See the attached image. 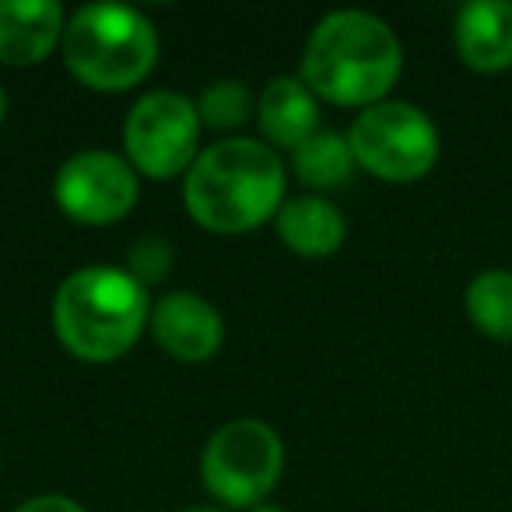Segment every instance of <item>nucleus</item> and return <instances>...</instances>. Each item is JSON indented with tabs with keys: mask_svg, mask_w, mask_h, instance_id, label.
<instances>
[{
	"mask_svg": "<svg viewBox=\"0 0 512 512\" xmlns=\"http://www.w3.org/2000/svg\"><path fill=\"white\" fill-rule=\"evenodd\" d=\"M285 165L267 141L228 137L197 155L183 176L186 214L214 235H242L285 207Z\"/></svg>",
	"mask_w": 512,
	"mask_h": 512,
	"instance_id": "1",
	"label": "nucleus"
},
{
	"mask_svg": "<svg viewBox=\"0 0 512 512\" xmlns=\"http://www.w3.org/2000/svg\"><path fill=\"white\" fill-rule=\"evenodd\" d=\"M404 71L397 32L369 11H334L320 18L302 50V81L316 99L369 109L386 102Z\"/></svg>",
	"mask_w": 512,
	"mask_h": 512,
	"instance_id": "2",
	"label": "nucleus"
},
{
	"mask_svg": "<svg viewBox=\"0 0 512 512\" xmlns=\"http://www.w3.org/2000/svg\"><path fill=\"white\" fill-rule=\"evenodd\" d=\"M151 320L148 288L120 267H81L53 295V330L74 358L106 365L137 344Z\"/></svg>",
	"mask_w": 512,
	"mask_h": 512,
	"instance_id": "3",
	"label": "nucleus"
},
{
	"mask_svg": "<svg viewBox=\"0 0 512 512\" xmlns=\"http://www.w3.org/2000/svg\"><path fill=\"white\" fill-rule=\"evenodd\" d=\"M64 64L92 92H130L158 60V32L127 4H88L67 18Z\"/></svg>",
	"mask_w": 512,
	"mask_h": 512,
	"instance_id": "4",
	"label": "nucleus"
},
{
	"mask_svg": "<svg viewBox=\"0 0 512 512\" xmlns=\"http://www.w3.org/2000/svg\"><path fill=\"white\" fill-rule=\"evenodd\" d=\"M355 165L383 183H414L439 162V127L414 102L386 99L362 109L348 130Z\"/></svg>",
	"mask_w": 512,
	"mask_h": 512,
	"instance_id": "5",
	"label": "nucleus"
},
{
	"mask_svg": "<svg viewBox=\"0 0 512 512\" xmlns=\"http://www.w3.org/2000/svg\"><path fill=\"white\" fill-rule=\"evenodd\" d=\"M285 470V442L267 421L235 418L207 439L200 456L204 488L232 509L267 502Z\"/></svg>",
	"mask_w": 512,
	"mask_h": 512,
	"instance_id": "6",
	"label": "nucleus"
},
{
	"mask_svg": "<svg viewBox=\"0 0 512 512\" xmlns=\"http://www.w3.org/2000/svg\"><path fill=\"white\" fill-rule=\"evenodd\" d=\"M197 102L179 92H148L123 123V148L134 172L148 179L186 176L200 155Z\"/></svg>",
	"mask_w": 512,
	"mask_h": 512,
	"instance_id": "7",
	"label": "nucleus"
},
{
	"mask_svg": "<svg viewBox=\"0 0 512 512\" xmlns=\"http://www.w3.org/2000/svg\"><path fill=\"white\" fill-rule=\"evenodd\" d=\"M53 200L78 225H116L141 200L137 172L113 151H78L60 165L53 179Z\"/></svg>",
	"mask_w": 512,
	"mask_h": 512,
	"instance_id": "8",
	"label": "nucleus"
},
{
	"mask_svg": "<svg viewBox=\"0 0 512 512\" xmlns=\"http://www.w3.org/2000/svg\"><path fill=\"white\" fill-rule=\"evenodd\" d=\"M151 337L169 358L183 365H200L218 355L225 341V323L218 309L193 292H169L151 306Z\"/></svg>",
	"mask_w": 512,
	"mask_h": 512,
	"instance_id": "9",
	"label": "nucleus"
},
{
	"mask_svg": "<svg viewBox=\"0 0 512 512\" xmlns=\"http://www.w3.org/2000/svg\"><path fill=\"white\" fill-rule=\"evenodd\" d=\"M67 15L57 0H0V64L36 67L64 43Z\"/></svg>",
	"mask_w": 512,
	"mask_h": 512,
	"instance_id": "10",
	"label": "nucleus"
},
{
	"mask_svg": "<svg viewBox=\"0 0 512 512\" xmlns=\"http://www.w3.org/2000/svg\"><path fill=\"white\" fill-rule=\"evenodd\" d=\"M460 60L477 74H502L512 67V4L509 0H470L453 22Z\"/></svg>",
	"mask_w": 512,
	"mask_h": 512,
	"instance_id": "11",
	"label": "nucleus"
},
{
	"mask_svg": "<svg viewBox=\"0 0 512 512\" xmlns=\"http://www.w3.org/2000/svg\"><path fill=\"white\" fill-rule=\"evenodd\" d=\"M256 120L274 151H295L320 134V102L302 78H274L256 102Z\"/></svg>",
	"mask_w": 512,
	"mask_h": 512,
	"instance_id": "12",
	"label": "nucleus"
},
{
	"mask_svg": "<svg viewBox=\"0 0 512 512\" xmlns=\"http://www.w3.org/2000/svg\"><path fill=\"white\" fill-rule=\"evenodd\" d=\"M278 235L295 256L306 260H323L334 256L344 246V225L341 207H334L323 197H292L285 200V207L278 211Z\"/></svg>",
	"mask_w": 512,
	"mask_h": 512,
	"instance_id": "13",
	"label": "nucleus"
},
{
	"mask_svg": "<svg viewBox=\"0 0 512 512\" xmlns=\"http://www.w3.org/2000/svg\"><path fill=\"white\" fill-rule=\"evenodd\" d=\"M467 316L484 337L498 344H512V271L491 267L467 285L463 295Z\"/></svg>",
	"mask_w": 512,
	"mask_h": 512,
	"instance_id": "14",
	"label": "nucleus"
},
{
	"mask_svg": "<svg viewBox=\"0 0 512 512\" xmlns=\"http://www.w3.org/2000/svg\"><path fill=\"white\" fill-rule=\"evenodd\" d=\"M292 169L295 179L313 190H334V186L348 183V176L355 172L348 134H334V130L313 134L302 148L292 151Z\"/></svg>",
	"mask_w": 512,
	"mask_h": 512,
	"instance_id": "15",
	"label": "nucleus"
},
{
	"mask_svg": "<svg viewBox=\"0 0 512 512\" xmlns=\"http://www.w3.org/2000/svg\"><path fill=\"white\" fill-rule=\"evenodd\" d=\"M197 113H200V123H204V127L235 130L249 120V113H253V95H249V88L235 78L211 81V85L200 92Z\"/></svg>",
	"mask_w": 512,
	"mask_h": 512,
	"instance_id": "16",
	"label": "nucleus"
},
{
	"mask_svg": "<svg viewBox=\"0 0 512 512\" xmlns=\"http://www.w3.org/2000/svg\"><path fill=\"white\" fill-rule=\"evenodd\" d=\"M172 271V246L155 235H144L130 246V274L141 285H155V281L169 278Z\"/></svg>",
	"mask_w": 512,
	"mask_h": 512,
	"instance_id": "17",
	"label": "nucleus"
},
{
	"mask_svg": "<svg viewBox=\"0 0 512 512\" xmlns=\"http://www.w3.org/2000/svg\"><path fill=\"white\" fill-rule=\"evenodd\" d=\"M15 512H85L74 498L67 495H36L29 502H22Z\"/></svg>",
	"mask_w": 512,
	"mask_h": 512,
	"instance_id": "18",
	"label": "nucleus"
},
{
	"mask_svg": "<svg viewBox=\"0 0 512 512\" xmlns=\"http://www.w3.org/2000/svg\"><path fill=\"white\" fill-rule=\"evenodd\" d=\"M249 512H285L281 505H274V502H260V505H253Z\"/></svg>",
	"mask_w": 512,
	"mask_h": 512,
	"instance_id": "19",
	"label": "nucleus"
},
{
	"mask_svg": "<svg viewBox=\"0 0 512 512\" xmlns=\"http://www.w3.org/2000/svg\"><path fill=\"white\" fill-rule=\"evenodd\" d=\"M4 116H8V95H4V88H0V123H4Z\"/></svg>",
	"mask_w": 512,
	"mask_h": 512,
	"instance_id": "20",
	"label": "nucleus"
},
{
	"mask_svg": "<svg viewBox=\"0 0 512 512\" xmlns=\"http://www.w3.org/2000/svg\"><path fill=\"white\" fill-rule=\"evenodd\" d=\"M183 512H221V509H211V505H193V509H183Z\"/></svg>",
	"mask_w": 512,
	"mask_h": 512,
	"instance_id": "21",
	"label": "nucleus"
}]
</instances>
